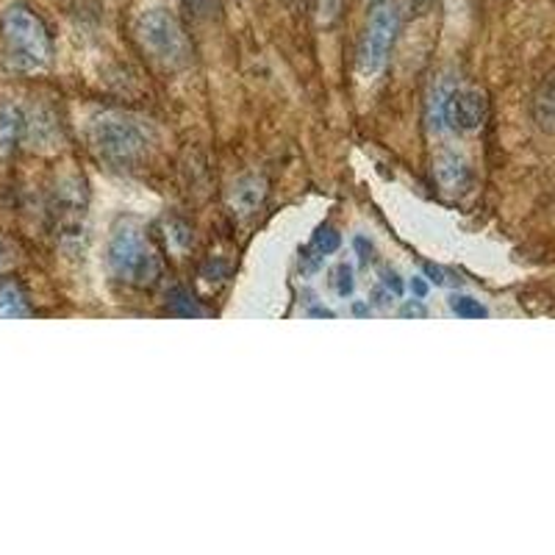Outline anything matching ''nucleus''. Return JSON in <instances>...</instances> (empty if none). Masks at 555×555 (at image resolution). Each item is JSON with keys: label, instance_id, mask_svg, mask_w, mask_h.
I'll return each mask as SVG.
<instances>
[{"label": "nucleus", "instance_id": "obj_1", "mask_svg": "<svg viewBox=\"0 0 555 555\" xmlns=\"http://www.w3.org/2000/svg\"><path fill=\"white\" fill-rule=\"evenodd\" d=\"M106 261L114 278L139 289H151L162 278V259L147 231L137 220H120L112 228Z\"/></svg>", "mask_w": 555, "mask_h": 555}, {"label": "nucleus", "instance_id": "obj_2", "mask_svg": "<svg viewBox=\"0 0 555 555\" xmlns=\"http://www.w3.org/2000/svg\"><path fill=\"white\" fill-rule=\"evenodd\" d=\"M0 42H3V59L17 73H42L53 56L51 34L42 20L23 3H14L3 12L0 20Z\"/></svg>", "mask_w": 555, "mask_h": 555}, {"label": "nucleus", "instance_id": "obj_3", "mask_svg": "<svg viewBox=\"0 0 555 555\" xmlns=\"http://www.w3.org/2000/svg\"><path fill=\"white\" fill-rule=\"evenodd\" d=\"M89 142L92 151L114 167H137L151 153V128L128 114L106 112L89 122Z\"/></svg>", "mask_w": 555, "mask_h": 555}, {"label": "nucleus", "instance_id": "obj_4", "mask_svg": "<svg viewBox=\"0 0 555 555\" xmlns=\"http://www.w3.org/2000/svg\"><path fill=\"white\" fill-rule=\"evenodd\" d=\"M133 37L142 44V51L151 53L156 62L167 64V67H181L192 56L181 20L167 7H151L139 12L133 20Z\"/></svg>", "mask_w": 555, "mask_h": 555}, {"label": "nucleus", "instance_id": "obj_5", "mask_svg": "<svg viewBox=\"0 0 555 555\" xmlns=\"http://www.w3.org/2000/svg\"><path fill=\"white\" fill-rule=\"evenodd\" d=\"M398 28L400 12L391 3H380V7L373 9L359 44V76L375 78L386 67V59H389L391 44H395V37H398Z\"/></svg>", "mask_w": 555, "mask_h": 555}, {"label": "nucleus", "instance_id": "obj_6", "mask_svg": "<svg viewBox=\"0 0 555 555\" xmlns=\"http://www.w3.org/2000/svg\"><path fill=\"white\" fill-rule=\"evenodd\" d=\"M480 120H483V98L473 89L455 87L448 98V108H444V128L475 131Z\"/></svg>", "mask_w": 555, "mask_h": 555}, {"label": "nucleus", "instance_id": "obj_7", "mask_svg": "<svg viewBox=\"0 0 555 555\" xmlns=\"http://www.w3.org/2000/svg\"><path fill=\"white\" fill-rule=\"evenodd\" d=\"M436 181L442 186L444 192H464L469 186V165L459 153H439L434 165Z\"/></svg>", "mask_w": 555, "mask_h": 555}, {"label": "nucleus", "instance_id": "obj_8", "mask_svg": "<svg viewBox=\"0 0 555 555\" xmlns=\"http://www.w3.org/2000/svg\"><path fill=\"white\" fill-rule=\"evenodd\" d=\"M26 133V117L14 103H0V158H9Z\"/></svg>", "mask_w": 555, "mask_h": 555}, {"label": "nucleus", "instance_id": "obj_9", "mask_svg": "<svg viewBox=\"0 0 555 555\" xmlns=\"http://www.w3.org/2000/svg\"><path fill=\"white\" fill-rule=\"evenodd\" d=\"M264 195L267 190L261 178H253V176L242 178V181L234 186V195H231V208H234V215L247 217L253 215V211H259Z\"/></svg>", "mask_w": 555, "mask_h": 555}, {"label": "nucleus", "instance_id": "obj_10", "mask_svg": "<svg viewBox=\"0 0 555 555\" xmlns=\"http://www.w3.org/2000/svg\"><path fill=\"white\" fill-rule=\"evenodd\" d=\"M23 317H31L26 289L12 278L0 281V320H23Z\"/></svg>", "mask_w": 555, "mask_h": 555}, {"label": "nucleus", "instance_id": "obj_11", "mask_svg": "<svg viewBox=\"0 0 555 555\" xmlns=\"http://www.w3.org/2000/svg\"><path fill=\"white\" fill-rule=\"evenodd\" d=\"M455 89V83L450 81H439L434 87V92H430L428 98V122L430 128H436V131H442L444 128V108H448V98L450 92Z\"/></svg>", "mask_w": 555, "mask_h": 555}, {"label": "nucleus", "instance_id": "obj_12", "mask_svg": "<svg viewBox=\"0 0 555 555\" xmlns=\"http://www.w3.org/2000/svg\"><path fill=\"white\" fill-rule=\"evenodd\" d=\"M339 245H341L339 231H336L334 225H322V228H317V234H314V240H311L309 247L311 250L320 253V256H331V253L339 250Z\"/></svg>", "mask_w": 555, "mask_h": 555}, {"label": "nucleus", "instance_id": "obj_13", "mask_svg": "<svg viewBox=\"0 0 555 555\" xmlns=\"http://www.w3.org/2000/svg\"><path fill=\"white\" fill-rule=\"evenodd\" d=\"M450 309H453V314L464 317V320H480V317L489 314V311H486V306L469 295L450 297Z\"/></svg>", "mask_w": 555, "mask_h": 555}, {"label": "nucleus", "instance_id": "obj_14", "mask_svg": "<svg viewBox=\"0 0 555 555\" xmlns=\"http://www.w3.org/2000/svg\"><path fill=\"white\" fill-rule=\"evenodd\" d=\"M334 289H336V295H339V297H350V295H353V289H356L353 267L345 264V261H341V264L334 270Z\"/></svg>", "mask_w": 555, "mask_h": 555}, {"label": "nucleus", "instance_id": "obj_15", "mask_svg": "<svg viewBox=\"0 0 555 555\" xmlns=\"http://www.w3.org/2000/svg\"><path fill=\"white\" fill-rule=\"evenodd\" d=\"M170 311L172 314H181V317H201V309L192 304V297L186 295L183 289H176L170 295Z\"/></svg>", "mask_w": 555, "mask_h": 555}, {"label": "nucleus", "instance_id": "obj_16", "mask_svg": "<svg viewBox=\"0 0 555 555\" xmlns=\"http://www.w3.org/2000/svg\"><path fill=\"white\" fill-rule=\"evenodd\" d=\"M380 281H384V289L389 292L391 297H403L405 284H403V278H400L398 272H395V270H384V272H380Z\"/></svg>", "mask_w": 555, "mask_h": 555}, {"label": "nucleus", "instance_id": "obj_17", "mask_svg": "<svg viewBox=\"0 0 555 555\" xmlns=\"http://www.w3.org/2000/svg\"><path fill=\"white\" fill-rule=\"evenodd\" d=\"M353 247H356V253H359L361 264H370V261H373V245H370L364 236H356Z\"/></svg>", "mask_w": 555, "mask_h": 555}, {"label": "nucleus", "instance_id": "obj_18", "mask_svg": "<svg viewBox=\"0 0 555 555\" xmlns=\"http://www.w3.org/2000/svg\"><path fill=\"white\" fill-rule=\"evenodd\" d=\"M425 275H428L430 284H436V286L448 284V278H444V272L439 270V267H434V264H425Z\"/></svg>", "mask_w": 555, "mask_h": 555}, {"label": "nucleus", "instance_id": "obj_19", "mask_svg": "<svg viewBox=\"0 0 555 555\" xmlns=\"http://www.w3.org/2000/svg\"><path fill=\"white\" fill-rule=\"evenodd\" d=\"M411 292H414L420 300H425V295H428V284H425V278H414V281H411Z\"/></svg>", "mask_w": 555, "mask_h": 555}, {"label": "nucleus", "instance_id": "obj_20", "mask_svg": "<svg viewBox=\"0 0 555 555\" xmlns=\"http://www.w3.org/2000/svg\"><path fill=\"white\" fill-rule=\"evenodd\" d=\"M403 314L405 317H425V309H423V306H405Z\"/></svg>", "mask_w": 555, "mask_h": 555}, {"label": "nucleus", "instance_id": "obj_21", "mask_svg": "<svg viewBox=\"0 0 555 555\" xmlns=\"http://www.w3.org/2000/svg\"><path fill=\"white\" fill-rule=\"evenodd\" d=\"M311 314H314V317H334V311H328V309H314V311H311Z\"/></svg>", "mask_w": 555, "mask_h": 555}, {"label": "nucleus", "instance_id": "obj_22", "mask_svg": "<svg viewBox=\"0 0 555 555\" xmlns=\"http://www.w3.org/2000/svg\"><path fill=\"white\" fill-rule=\"evenodd\" d=\"M0 261H3V253H0Z\"/></svg>", "mask_w": 555, "mask_h": 555}]
</instances>
